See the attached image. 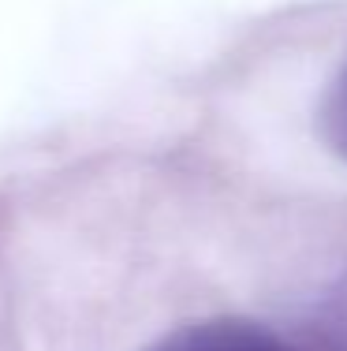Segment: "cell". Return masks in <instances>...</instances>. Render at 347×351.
Segmentation results:
<instances>
[{
    "instance_id": "cell-1",
    "label": "cell",
    "mask_w": 347,
    "mask_h": 351,
    "mask_svg": "<svg viewBox=\"0 0 347 351\" xmlns=\"http://www.w3.org/2000/svg\"><path fill=\"white\" fill-rule=\"evenodd\" d=\"M150 351H295L277 332L250 322H202L164 337Z\"/></svg>"
},
{
    "instance_id": "cell-2",
    "label": "cell",
    "mask_w": 347,
    "mask_h": 351,
    "mask_svg": "<svg viewBox=\"0 0 347 351\" xmlns=\"http://www.w3.org/2000/svg\"><path fill=\"white\" fill-rule=\"evenodd\" d=\"M325 138L347 161V64L336 75L333 90H329V101H325Z\"/></svg>"
}]
</instances>
